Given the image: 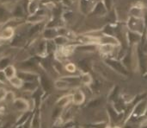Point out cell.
<instances>
[{"label": "cell", "mask_w": 147, "mask_h": 128, "mask_svg": "<svg viewBox=\"0 0 147 128\" xmlns=\"http://www.w3.org/2000/svg\"><path fill=\"white\" fill-rule=\"evenodd\" d=\"M140 128H147V122L146 123V124H144V125H142L141 127Z\"/></svg>", "instance_id": "cell-39"}, {"label": "cell", "mask_w": 147, "mask_h": 128, "mask_svg": "<svg viewBox=\"0 0 147 128\" xmlns=\"http://www.w3.org/2000/svg\"><path fill=\"white\" fill-rule=\"evenodd\" d=\"M15 35H16L15 34V29L12 27H9V26H5L0 31V37L3 41L13 39Z\"/></svg>", "instance_id": "cell-13"}, {"label": "cell", "mask_w": 147, "mask_h": 128, "mask_svg": "<svg viewBox=\"0 0 147 128\" xmlns=\"http://www.w3.org/2000/svg\"><path fill=\"white\" fill-rule=\"evenodd\" d=\"M53 87H54V88H56L58 90H60V91H64V90L72 88L71 84L64 77H61L59 79L55 80L54 82H53Z\"/></svg>", "instance_id": "cell-12"}, {"label": "cell", "mask_w": 147, "mask_h": 128, "mask_svg": "<svg viewBox=\"0 0 147 128\" xmlns=\"http://www.w3.org/2000/svg\"><path fill=\"white\" fill-rule=\"evenodd\" d=\"M7 82H9V80L7 79L4 71L0 69V83L1 84H6Z\"/></svg>", "instance_id": "cell-32"}, {"label": "cell", "mask_w": 147, "mask_h": 128, "mask_svg": "<svg viewBox=\"0 0 147 128\" xmlns=\"http://www.w3.org/2000/svg\"><path fill=\"white\" fill-rule=\"evenodd\" d=\"M103 3H104V4L106 6L107 10H108V11L109 10H111V7H112V0H104Z\"/></svg>", "instance_id": "cell-36"}, {"label": "cell", "mask_w": 147, "mask_h": 128, "mask_svg": "<svg viewBox=\"0 0 147 128\" xmlns=\"http://www.w3.org/2000/svg\"><path fill=\"white\" fill-rule=\"evenodd\" d=\"M11 63V59L8 56H3L0 58V69L3 70L6 67L10 65Z\"/></svg>", "instance_id": "cell-28"}, {"label": "cell", "mask_w": 147, "mask_h": 128, "mask_svg": "<svg viewBox=\"0 0 147 128\" xmlns=\"http://www.w3.org/2000/svg\"><path fill=\"white\" fill-rule=\"evenodd\" d=\"M99 44H110L115 47L120 45V42L118 38L115 36L110 35H103L99 36Z\"/></svg>", "instance_id": "cell-8"}, {"label": "cell", "mask_w": 147, "mask_h": 128, "mask_svg": "<svg viewBox=\"0 0 147 128\" xmlns=\"http://www.w3.org/2000/svg\"><path fill=\"white\" fill-rule=\"evenodd\" d=\"M21 89L23 92L33 94L36 90L39 89V85H38V82H24Z\"/></svg>", "instance_id": "cell-18"}, {"label": "cell", "mask_w": 147, "mask_h": 128, "mask_svg": "<svg viewBox=\"0 0 147 128\" xmlns=\"http://www.w3.org/2000/svg\"><path fill=\"white\" fill-rule=\"evenodd\" d=\"M32 115V113L28 111V112H25V113H22V114L17 118L16 120V126H22Z\"/></svg>", "instance_id": "cell-25"}, {"label": "cell", "mask_w": 147, "mask_h": 128, "mask_svg": "<svg viewBox=\"0 0 147 128\" xmlns=\"http://www.w3.org/2000/svg\"><path fill=\"white\" fill-rule=\"evenodd\" d=\"M40 10V2L37 0H28L27 5V11L28 15L35 14Z\"/></svg>", "instance_id": "cell-16"}, {"label": "cell", "mask_w": 147, "mask_h": 128, "mask_svg": "<svg viewBox=\"0 0 147 128\" xmlns=\"http://www.w3.org/2000/svg\"><path fill=\"white\" fill-rule=\"evenodd\" d=\"M127 37L128 42L130 44H134V45H136L141 40V35L140 34L136 33V32H133V31H130V30L127 31Z\"/></svg>", "instance_id": "cell-19"}, {"label": "cell", "mask_w": 147, "mask_h": 128, "mask_svg": "<svg viewBox=\"0 0 147 128\" xmlns=\"http://www.w3.org/2000/svg\"><path fill=\"white\" fill-rule=\"evenodd\" d=\"M105 63L116 74H119L122 76H127L128 75V71H127L126 66L120 60L109 58V59L105 60Z\"/></svg>", "instance_id": "cell-1"}, {"label": "cell", "mask_w": 147, "mask_h": 128, "mask_svg": "<svg viewBox=\"0 0 147 128\" xmlns=\"http://www.w3.org/2000/svg\"><path fill=\"white\" fill-rule=\"evenodd\" d=\"M16 75L23 81V82H38L40 75L33 72V71H27L20 69L17 71Z\"/></svg>", "instance_id": "cell-3"}, {"label": "cell", "mask_w": 147, "mask_h": 128, "mask_svg": "<svg viewBox=\"0 0 147 128\" xmlns=\"http://www.w3.org/2000/svg\"><path fill=\"white\" fill-rule=\"evenodd\" d=\"M26 43V37L24 35L20 34V35H15L11 41V46L15 48H21L24 46Z\"/></svg>", "instance_id": "cell-15"}, {"label": "cell", "mask_w": 147, "mask_h": 128, "mask_svg": "<svg viewBox=\"0 0 147 128\" xmlns=\"http://www.w3.org/2000/svg\"><path fill=\"white\" fill-rule=\"evenodd\" d=\"M25 8L22 6V5H21V4H17L16 6H15L14 7V10H13V16L15 17V18H22V17H23V15H24V13H25Z\"/></svg>", "instance_id": "cell-22"}, {"label": "cell", "mask_w": 147, "mask_h": 128, "mask_svg": "<svg viewBox=\"0 0 147 128\" xmlns=\"http://www.w3.org/2000/svg\"><path fill=\"white\" fill-rule=\"evenodd\" d=\"M129 15L132 17L139 18V19H144V7L140 4H135L132 6L129 10Z\"/></svg>", "instance_id": "cell-9"}, {"label": "cell", "mask_w": 147, "mask_h": 128, "mask_svg": "<svg viewBox=\"0 0 147 128\" xmlns=\"http://www.w3.org/2000/svg\"><path fill=\"white\" fill-rule=\"evenodd\" d=\"M9 83L13 88H15L16 89H21L24 82H23V81L22 79H20L17 75H16V76H14V77H12L11 79L9 80Z\"/></svg>", "instance_id": "cell-24"}, {"label": "cell", "mask_w": 147, "mask_h": 128, "mask_svg": "<svg viewBox=\"0 0 147 128\" xmlns=\"http://www.w3.org/2000/svg\"><path fill=\"white\" fill-rule=\"evenodd\" d=\"M45 12L44 10L40 9L35 14L33 15H28V16L26 18V23H31V24H36L40 23H43L45 20Z\"/></svg>", "instance_id": "cell-6"}, {"label": "cell", "mask_w": 147, "mask_h": 128, "mask_svg": "<svg viewBox=\"0 0 147 128\" xmlns=\"http://www.w3.org/2000/svg\"><path fill=\"white\" fill-rule=\"evenodd\" d=\"M147 113V100L140 101L139 103L136 104L134 108L132 110V113L130 114V118H135L139 119L145 115Z\"/></svg>", "instance_id": "cell-4"}, {"label": "cell", "mask_w": 147, "mask_h": 128, "mask_svg": "<svg viewBox=\"0 0 147 128\" xmlns=\"http://www.w3.org/2000/svg\"><path fill=\"white\" fill-rule=\"evenodd\" d=\"M71 100H72V94H69L63 95V96L59 97L56 101L55 106H57V107L64 109V108L67 107L71 103Z\"/></svg>", "instance_id": "cell-11"}, {"label": "cell", "mask_w": 147, "mask_h": 128, "mask_svg": "<svg viewBox=\"0 0 147 128\" xmlns=\"http://www.w3.org/2000/svg\"><path fill=\"white\" fill-rule=\"evenodd\" d=\"M42 35L43 38L46 41H51L55 39L59 36V31L58 29L55 27H47L46 29H44Z\"/></svg>", "instance_id": "cell-10"}, {"label": "cell", "mask_w": 147, "mask_h": 128, "mask_svg": "<svg viewBox=\"0 0 147 128\" xmlns=\"http://www.w3.org/2000/svg\"><path fill=\"white\" fill-rule=\"evenodd\" d=\"M85 99H86V96H85V94L84 93V91L78 88L72 94L71 103L73 104V106H81L85 101Z\"/></svg>", "instance_id": "cell-7"}, {"label": "cell", "mask_w": 147, "mask_h": 128, "mask_svg": "<svg viewBox=\"0 0 147 128\" xmlns=\"http://www.w3.org/2000/svg\"><path fill=\"white\" fill-rule=\"evenodd\" d=\"M14 108L20 113H25L29 111V107H28V101L27 99L20 97V98H16L14 102L12 103Z\"/></svg>", "instance_id": "cell-5"}, {"label": "cell", "mask_w": 147, "mask_h": 128, "mask_svg": "<svg viewBox=\"0 0 147 128\" xmlns=\"http://www.w3.org/2000/svg\"><path fill=\"white\" fill-rule=\"evenodd\" d=\"M79 77H80L81 85L89 87L93 83V77L89 72H82Z\"/></svg>", "instance_id": "cell-17"}, {"label": "cell", "mask_w": 147, "mask_h": 128, "mask_svg": "<svg viewBox=\"0 0 147 128\" xmlns=\"http://www.w3.org/2000/svg\"><path fill=\"white\" fill-rule=\"evenodd\" d=\"M6 14V8L3 6H0V20H3L5 17Z\"/></svg>", "instance_id": "cell-35"}, {"label": "cell", "mask_w": 147, "mask_h": 128, "mask_svg": "<svg viewBox=\"0 0 147 128\" xmlns=\"http://www.w3.org/2000/svg\"><path fill=\"white\" fill-rule=\"evenodd\" d=\"M16 94L13 91H8L7 92V94L5 96V99H4V102L6 103H13L14 101L16 100Z\"/></svg>", "instance_id": "cell-30"}, {"label": "cell", "mask_w": 147, "mask_h": 128, "mask_svg": "<svg viewBox=\"0 0 147 128\" xmlns=\"http://www.w3.org/2000/svg\"><path fill=\"white\" fill-rule=\"evenodd\" d=\"M31 128H40V115L39 111H35L31 116Z\"/></svg>", "instance_id": "cell-21"}, {"label": "cell", "mask_w": 147, "mask_h": 128, "mask_svg": "<svg viewBox=\"0 0 147 128\" xmlns=\"http://www.w3.org/2000/svg\"><path fill=\"white\" fill-rule=\"evenodd\" d=\"M16 128H23V127H22V126H16Z\"/></svg>", "instance_id": "cell-40"}, {"label": "cell", "mask_w": 147, "mask_h": 128, "mask_svg": "<svg viewBox=\"0 0 147 128\" xmlns=\"http://www.w3.org/2000/svg\"><path fill=\"white\" fill-rule=\"evenodd\" d=\"M92 11H93L94 14H96V16H105V15L108 13V10H107L106 6H105L104 3L102 2V1L97 2V3L95 4V6H94V8H93V10H92Z\"/></svg>", "instance_id": "cell-14"}, {"label": "cell", "mask_w": 147, "mask_h": 128, "mask_svg": "<svg viewBox=\"0 0 147 128\" xmlns=\"http://www.w3.org/2000/svg\"><path fill=\"white\" fill-rule=\"evenodd\" d=\"M115 46L110 44H100L99 45V51L103 55H109L115 51Z\"/></svg>", "instance_id": "cell-20"}, {"label": "cell", "mask_w": 147, "mask_h": 128, "mask_svg": "<svg viewBox=\"0 0 147 128\" xmlns=\"http://www.w3.org/2000/svg\"><path fill=\"white\" fill-rule=\"evenodd\" d=\"M3 44V39H2V38L0 37V47H1V46H2Z\"/></svg>", "instance_id": "cell-38"}, {"label": "cell", "mask_w": 147, "mask_h": 128, "mask_svg": "<svg viewBox=\"0 0 147 128\" xmlns=\"http://www.w3.org/2000/svg\"><path fill=\"white\" fill-rule=\"evenodd\" d=\"M127 27L130 31L142 35L144 31V19H139L129 16L127 21Z\"/></svg>", "instance_id": "cell-2"}, {"label": "cell", "mask_w": 147, "mask_h": 128, "mask_svg": "<svg viewBox=\"0 0 147 128\" xmlns=\"http://www.w3.org/2000/svg\"><path fill=\"white\" fill-rule=\"evenodd\" d=\"M109 126V124L105 121H98L93 125L94 128H106Z\"/></svg>", "instance_id": "cell-33"}, {"label": "cell", "mask_w": 147, "mask_h": 128, "mask_svg": "<svg viewBox=\"0 0 147 128\" xmlns=\"http://www.w3.org/2000/svg\"><path fill=\"white\" fill-rule=\"evenodd\" d=\"M65 128H74L73 127H65Z\"/></svg>", "instance_id": "cell-41"}, {"label": "cell", "mask_w": 147, "mask_h": 128, "mask_svg": "<svg viewBox=\"0 0 147 128\" xmlns=\"http://www.w3.org/2000/svg\"><path fill=\"white\" fill-rule=\"evenodd\" d=\"M53 42L55 43V45L57 46H65V44L68 43L69 42V39L65 36H58L55 39H53Z\"/></svg>", "instance_id": "cell-27"}, {"label": "cell", "mask_w": 147, "mask_h": 128, "mask_svg": "<svg viewBox=\"0 0 147 128\" xmlns=\"http://www.w3.org/2000/svg\"><path fill=\"white\" fill-rule=\"evenodd\" d=\"M0 3H1V1H0Z\"/></svg>", "instance_id": "cell-42"}, {"label": "cell", "mask_w": 147, "mask_h": 128, "mask_svg": "<svg viewBox=\"0 0 147 128\" xmlns=\"http://www.w3.org/2000/svg\"><path fill=\"white\" fill-rule=\"evenodd\" d=\"M101 105V101L99 100V99H95V100H93V101H91L87 106L89 107H99Z\"/></svg>", "instance_id": "cell-31"}, {"label": "cell", "mask_w": 147, "mask_h": 128, "mask_svg": "<svg viewBox=\"0 0 147 128\" xmlns=\"http://www.w3.org/2000/svg\"><path fill=\"white\" fill-rule=\"evenodd\" d=\"M0 1H1V3H8L12 2V0H0Z\"/></svg>", "instance_id": "cell-37"}, {"label": "cell", "mask_w": 147, "mask_h": 128, "mask_svg": "<svg viewBox=\"0 0 147 128\" xmlns=\"http://www.w3.org/2000/svg\"><path fill=\"white\" fill-rule=\"evenodd\" d=\"M3 71H4L5 75H6V77H7L8 80H9V79H11L12 77L16 76V74H17V70H16V67H15L14 65H12V64H10V65H9L8 67H6V68L3 69Z\"/></svg>", "instance_id": "cell-23"}, {"label": "cell", "mask_w": 147, "mask_h": 128, "mask_svg": "<svg viewBox=\"0 0 147 128\" xmlns=\"http://www.w3.org/2000/svg\"><path fill=\"white\" fill-rule=\"evenodd\" d=\"M65 70L69 74H75L78 70V68L74 63L68 62L65 65Z\"/></svg>", "instance_id": "cell-29"}, {"label": "cell", "mask_w": 147, "mask_h": 128, "mask_svg": "<svg viewBox=\"0 0 147 128\" xmlns=\"http://www.w3.org/2000/svg\"><path fill=\"white\" fill-rule=\"evenodd\" d=\"M94 6L95 4H93L92 0H80V8L84 11H87L90 8L93 10Z\"/></svg>", "instance_id": "cell-26"}, {"label": "cell", "mask_w": 147, "mask_h": 128, "mask_svg": "<svg viewBox=\"0 0 147 128\" xmlns=\"http://www.w3.org/2000/svg\"><path fill=\"white\" fill-rule=\"evenodd\" d=\"M7 90L4 88H0V103L4 101V99H5V96L7 94Z\"/></svg>", "instance_id": "cell-34"}]
</instances>
